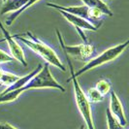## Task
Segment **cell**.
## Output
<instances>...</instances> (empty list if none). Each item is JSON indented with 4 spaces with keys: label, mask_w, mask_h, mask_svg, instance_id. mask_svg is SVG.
<instances>
[{
    "label": "cell",
    "mask_w": 129,
    "mask_h": 129,
    "mask_svg": "<svg viewBox=\"0 0 129 129\" xmlns=\"http://www.w3.org/2000/svg\"><path fill=\"white\" fill-rule=\"evenodd\" d=\"M128 44H129V41L126 40L124 43H121V44L114 46V47H112V48H109L108 50L104 51V52H101L100 54H98L97 56L89 59L82 68H80V69L76 72H75V69H74V67H73L72 61L70 60V57L65 54V55H66V59H67V63L69 65V69H70L71 75L73 77H75L78 79V77L82 76L83 74L90 71V70L96 68V67H99V66H101V65H103V64H106V63H109L111 61H114L115 59H116V58L118 57V56L126 50V48L128 47Z\"/></svg>",
    "instance_id": "cell-1"
},
{
    "label": "cell",
    "mask_w": 129,
    "mask_h": 129,
    "mask_svg": "<svg viewBox=\"0 0 129 129\" xmlns=\"http://www.w3.org/2000/svg\"><path fill=\"white\" fill-rule=\"evenodd\" d=\"M24 34L27 35V38H23L20 35H15V37H18L21 43H23L27 48H29L31 51L40 55L46 61V63L56 67L62 72H66V67L53 49L44 43L42 40H40L37 36L33 35L31 32L27 31Z\"/></svg>",
    "instance_id": "cell-2"
},
{
    "label": "cell",
    "mask_w": 129,
    "mask_h": 129,
    "mask_svg": "<svg viewBox=\"0 0 129 129\" xmlns=\"http://www.w3.org/2000/svg\"><path fill=\"white\" fill-rule=\"evenodd\" d=\"M24 90L30 89H41V88H54L61 92H65V88L53 78L50 70V65L48 63L42 66L36 75H34L27 84L23 86Z\"/></svg>",
    "instance_id": "cell-3"
},
{
    "label": "cell",
    "mask_w": 129,
    "mask_h": 129,
    "mask_svg": "<svg viewBox=\"0 0 129 129\" xmlns=\"http://www.w3.org/2000/svg\"><path fill=\"white\" fill-rule=\"evenodd\" d=\"M73 82V87H74V94H75V101L77 104L78 110L80 112L82 117L84 118V125L86 129H95L93 117H92V111H91V104L88 102L87 98L85 96V92L82 88L81 84L79 83L77 78L71 77L67 82Z\"/></svg>",
    "instance_id": "cell-4"
},
{
    "label": "cell",
    "mask_w": 129,
    "mask_h": 129,
    "mask_svg": "<svg viewBox=\"0 0 129 129\" xmlns=\"http://www.w3.org/2000/svg\"><path fill=\"white\" fill-rule=\"evenodd\" d=\"M55 33H56L58 42H59V45L61 47L62 51L69 57H73L78 60H83V61H86V60L88 61L89 59L92 58V56L96 52L95 47L92 44H88V43H83V44L75 46L66 45L61 36V33L59 32L58 29H55Z\"/></svg>",
    "instance_id": "cell-5"
},
{
    "label": "cell",
    "mask_w": 129,
    "mask_h": 129,
    "mask_svg": "<svg viewBox=\"0 0 129 129\" xmlns=\"http://www.w3.org/2000/svg\"><path fill=\"white\" fill-rule=\"evenodd\" d=\"M0 29L2 30V33L4 35V41L7 42V45L9 47V50H10V54L12 55V57L19 61L20 64H22L23 66H27V61H26L25 54L24 52L22 50V48L19 46V44L15 40L14 35H12L11 33L9 32L5 28L4 24L2 23V21L0 20Z\"/></svg>",
    "instance_id": "cell-6"
},
{
    "label": "cell",
    "mask_w": 129,
    "mask_h": 129,
    "mask_svg": "<svg viewBox=\"0 0 129 129\" xmlns=\"http://www.w3.org/2000/svg\"><path fill=\"white\" fill-rule=\"evenodd\" d=\"M58 12L61 14V16H62L70 24H72V25L77 29V32L80 34V36L84 40V43H87V39H86V36H85V34H84V31L88 30V31H94V32H95V31L98 30L91 22H89V21L86 20V19H83V18L74 16V15L66 13V12H63V11H58Z\"/></svg>",
    "instance_id": "cell-7"
},
{
    "label": "cell",
    "mask_w": 129,
    "mask_h": 129,
    "mask_svg": "<svg viewBox=\"0 0 129 129\" xmlns=\"http://www.w3.org/2000/svg\"><path fill=\"white\" fill-rule=\"evenodd\" d=\"M110 107L109 110L113 114V116H116V118L119 121V123L122 125L123 127L126 126L127 124V118L124 113L123 109V105L119 99V97L117 96L116 92L114 90L110 91Z\"/></svg>",
    "instance_id": "cell-8"
},
{
    "label": "cell",
    "mask_w": 129,
    "mask_h": 129,
    "mask_svg": "<svg viewBox=\"0 0 129 129\" xmlns=\"http://www.w3.org/2000/svg\"><path fill=\"white\" fill-rule=\"evenodd\" d=\"M47 6L50 7V8H52V9H55L57 11H63V12L69 13L71 15H74V16L83 18V19H86V20H88L90 22L89 16H88L89 8L86 7L85 5H82V6H62V5H58V4H55V3L48 2Z\"/></svg>",
    "instance_id": "cell-9"
},
{
    "label": "cell",
    "mask_w": 129,
    "mask_h": 129,
    "mask_svg": "<svg viewBox=\"0 0 129 129\" xmlns=\"http://www.w3.org/2000/svg\"><path fill=\"white\" fill-rule=\"evenodd\" d=\"M28 0H6L1 7V15H6L8 13H14L19 10L25 5Z\"/></svg>",
    "instance_id": "cell-10"
},
{
    "label": "cell",
    "mask_w": 129,
    "mask_h": 129,
    "mask_svg": "<svg viewBox=\"0 0 129 129\" xmlns=\"http://www.w3.org/2000/svg\"><path fill=\"white\" fill-rule=\"evenodd\" d=\"M81 1L84 3V5L88 8H95V9L101 10L106 16H109V17L114 16L113 11L108 6V4L104 2L103 0H81Z\"/></svg>",
    "instance_id": "cell-11"
},
{
    "label": "cell",
    "mask_w": 129,
    "mask_h": 129,
    "mask_svg": "<svg viewBox=\"0 0 129 129\" xmlns=\"http://www.w3.org/2000/svg\"><path fill=\"white\" fill-rule=\"evenodd\" d=\"M24 91H25L24 88L21 87V88L16 89V90L7 92V93H2V92H1V93H0V104L11 103V102L16 101Z\"/></svg>",
    "instance_id": "cell-12"
},
{
    "label": "cell",
    "mask_w": 129,
    "mask_h": 129,
    "mask_svg": "<svg viewBox=\"0 0 129 129\" xmlns=\"http://www.w3.org/2000/svg\"><path fill=\"white\" fill-rule=\"evenodd\" d=\"M38 1H40V0H28V1H27V3H26L25 5L22 7V8H20V9L18 10L17 12L11 13V15H10V16L5 19V24H6L7 26L12 25V24L14 23V21H15V20H16V19H18L19 16H20V14H22L25 10H27L28 8H30V7L32 6V5H34L35 3H37Z\"/></svg>",
    "instance_id": "cell-13"
},
{
    "label": "cell",
    "mask_w": 129,
    "mask_h": 129,
    "mask_svg": "<svg viewBox=\"0 0 129 129\" xmlns=\"http://www.w3.org/2000/svg\"><path fill=\"white\" fill-rule=\"evenodd\" d=\"M85 96L87 98L88 102L89 103H98V102H102L105 96H104L102 93H100L99 91L97 90L95 87H91L89 88L87 92H85Z\"/></svg>",
    "instance_id": "cell-14"
},
{
    "label": "cell",
    "mask_w": 129,
    "mask_h": 129,
    "mask_svg": "<svg viewBox=\"0 0 129 129\" xmlns=\"http://www.w3.org/2000/svg\"><path fill=\"white\" fill-rule=\"evenodd\" d=\"M94 87L100 93H102L104 96H106L112 90V83L110 82V80H108V79H101L100 81L97 82Z\"/></svg>",
    "instance_id": "cell-15"
},
{
    "label": "cell",
    "mask_w": 129,
    "mask_h": 129,
    "mask_svg": "<svg viewBox=\"0 0 129 129\" xmlns=\"http://www.w3.org/2000/svg\"><path fill=\"white\" fill-rule=\"evenodd\" d=\"M19 76L16 75V74H13V73H10L8 71L3 72V75L0 79V84H2L3 86H9L10 84H14L15 82H17L19 79Z\"/></svg>",
    "instance_id": "cell-16"
},
{
    "label": "cell",
    "mask_w": 129,
    "mask_h": 129,
    "mask_svg": "<svg viewBox=\"0 0 129 129\" xmlns=\"http://www.w3.org/2000/svg\"><path fill=\"white\" fill-rule=\"evenodd\" d=\"M106 117H107V125L108 129H123L122 125L116 118V116H113V114L110 112L109 108L106 109Z\"/></svg>",
    "instance_id": "cell-17"
},
{
    "label": "cell",
    "mask_w": 129,
    "mask_h": 129,
    "mask_svg": "<svg viewBox=\"0 0 129 129\" xmlns=\"http://www.w3.org/2000/svg\"><path fill=\"white\" fill-rule=\"evenodd\" d=\"M14 59L12 57V55L11 54H9V53H7L6 52H4L3 50H1L0 49V64H2V63H9V62H13Z\"/></svg>",
    "instance_id": "cell-18"
},
{
    "label": "cell",
    "mask_w": 129,
    "mask_h": 129,
    "mask_svg": "<svg viewBox=\"0 0 129 129\" xmlns=\"http://www.w3.org/2000/svg\"><path fill=\"white\" fill-rule=\"evenodd\" d=\"M0 129H18L9 122H0Z\"/></svg>",
    "instance_id": "cell-19"
},
{
    "label": "cell",
    "mask_w": 129,
    "mask_h": 129,
    "mask_svg": "<svg viewBox=\"0 0 129 129\" xmlns=\"http://www.w3.org/2000/svg\"><path fill=\"white\" fill-rule=\"evenodd\" d=\"M3 72H4V70L0 67V79H1V77H2V75H3Z\"/></svg>",
    "instance_id": "cell-20"
},
{
    "label": "cell",
    "mask_w": 129,
    "mask_h": 129,
    "mask_svg": "<svg viewBox=\"0 0 129 129\" xmlns=\"http://www.w3.org/2000/svg\"><path fill=\"white\" fill-rule=\"evenodd\" d=\"M79 129H86V128H85V125H84V124H82V125L79 127Z\"/></svg>",
    "instance_id": "cell-21"
},
{
    "label": "cell",
    "mask_w": 129,
    "mask_h": 129,
    "mask_svg": "<svg viewBox=\"0 0 129 129\" xmlns=\"http://www.w3.org/2000/svg\"><path fill=\"white\" fill-rule=\"evenodd\" d=\"M5 1H6V0H2V2H3V3H4V2H5Z\"/></svg>",
    "instance_id": "cell-22"
},
{
    "label": "cell",
    "mask_w": 129,
    "mask_h": 129,
    "mask_svg": "<svg viewBox=\"0 0 129 129\" xmlns=\"http://www.w3.org/2000/svg\"><path fill=\"white\" fill-rule=\"evenodd\" d=\"M1 86H3V85H2V84H0V87H1Z\"/></svg>",
    "instance_id": "cell-23"
}]
</instances>
